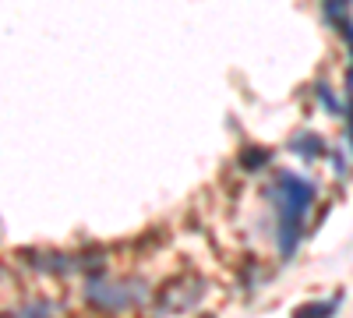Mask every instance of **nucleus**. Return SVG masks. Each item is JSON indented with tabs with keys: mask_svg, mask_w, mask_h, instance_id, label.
<instances>
[{
	"mask_svg": "<svg viewBox=\"0 0 353 318\" xmlns=\"http://www.w3.org/2000/svg\"><path fill=\"white\" fill-rule=\"evenodd\" d=\"M314 184L307 177L293 170H279L272 184H269V198L276 209V237H279V255L290 258L297 251L304 226H307V212L314 209Z\"/></svg>",
	"mask_w": 353,
	"mask_h": 318,
	"instance_id": "obj_1",
	"label": "nucleus"
},
{
	"mask_svg": "<svg viewBox=\"0 0 353 318\" xmlns=\"http://www.w3.org/2000/svg\"><path fill=\"white\" fill-rule=\"evenodd\" d=\"M85 301L96 311H128V308H141L149 301L145 283H131V279H85Z\"/></svg>",
	"mask_w": 353,
	"mask_h": 318,
	"instance_id": "obj_2",
	"label": "nucleus"
},
{
	"mask_svg": "<svg viewBox=\"0 0 353 318\" xmlns=\"http://www.w3.org/2000/svg\"><path fill=\"white\" fill-rule=\"evenodd\" d=\"M201 294H205V283L201 279H194V276L173 279V283H166V290L159 294L156 308L159 311H173V315H184V311H191L201 301Z\"/></svg>",
	"mask_w": 353,
	"mask_h": 318,
	"instance_id": "obj_3",
	"label": "nucleus"
},
{
	"mask_svg": "<svg viewBox=\"0 0 353 318\" xmlns=\"http://www.w3.org/2000/svg\"><path fill=\"white\" fill-rule=\"evenodd\" d=\"M290 152H297L301 159H307V163H314V159H321V156H329V149H325V141H321L314 131H297L290 138Z\"/></svg>",
	"mask_w": 353,
	"mask_h": 318,
	"instance_id": "obj_4",
	"label": "nucleus"
},
{
	"mask_svg": "<svg viewBox=\"0 0 353 318\" xmlns=\"http://www.w3.org/2000/svg\"><path fill=\"white\" fill-rule=\"evenodd\" d=\"M343 304V297H329V301H307L297 308V315H336Z\"/></svg>",
	"mask_w": 353,
	"mask_h": 318,
	"instance_id": "obj_5",
	"label": "nucleus"
},
{
	"mask_svg": "<svg viewBox=\"0 0 353 318\" xmlns=\"http://www.w3.org/2000/svg\"><path fill=\"white\" fill-rule=\"evenodd\" d=\"M269 159H272V152H251V149H248V152L241 156V163H244V166H254V170L269 166Z\"/></svg>",
	"mask_w": 353,
	"mask_h": 318,
	"instance_id": "obj_6",
	"label": "nucleus"
},
{
	"mask_svg": "<svg viewBox=\"0 0 353 318\" xmlns=\"http://www.w3.org/2000/svg\"><path fill=\"white\" fill-rule=\"evenodd\" d=\"M339 4H346V0H339Z\"/></svg>",
	"mask_w": 353,
	"mask_h": 318,
	"instance_id": "obj_7",
	"label": "nucleus"
}]
</instances>
